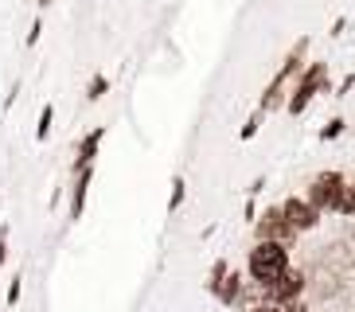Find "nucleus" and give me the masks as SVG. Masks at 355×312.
<instances>
[{
  "label": "nucleus",
  "instance_id": "1",
  "mask_svg": "<svg viewBox=\"0 0 355 312\" xmlns=\"http://www.w3.org/2000/svg\"><path fill=\"white\" fill-rule=\"evenodd\" d=\"M304 51H309V40H297V47H293L289 55H285V62H282V71L270 78V86L261 90V102H258V110L261 114H270V110H277V105H285L289 102V83H293V74L304 67Z\"/></svg>",
  "mask_w": 355,
  "mask_h": 312
},
{
  "label": "nucleus",
  "instance_id": "2",
  "mask_svg": "<svg viewBox=\"0 0 355 312\" xmlns=\"http://www.w3.org/2000/svg\"><path fill=\"white\" fill-rule=\"evenodd\" d=\"M246 270H250V281H258V285L277 281L289 270V250H285V242H258L250 250V258H246Z\"/></svg>",
  "mask_w": 355,
  "mask_h": 312
},
{
  "label": "nucleus",
  "instance_id": "3",
  "mask_svg": "<svg viewBox=\"0 0 355 312\" xmlns=\"http://www.w3.org/2000/svg\"><path fill=\"white\" fill-rule=\"evenodd\" d=\"M320 90H328V67H324V62H309V67L297 74V83L289 86V102H285V110H289L293 117L304 114L309 102H313Z\"/></svg>",
  "mask_w": 355,
  "mask_h": 312
},
{
  "label": "nucleus",
  "instance_id": "4",
  "mask_svg": "<svg viewBox=\"0 0 355 312\" xmlns=\"http://www.w3.org/2000/svg\"><path fill=\"white\" fill-rule=\"evenodd\" d=\"M347 187H352V184H347L340 172H320V176L313 180V187H309V203H313L320 215H324V211H340Z\"/></svg>",
  "mask_w": 355,
  "mask_h": 312
},
{
  "label": "nucleus",
  "instance_id": "5",
  "mask_svg": "<svg viewBox=\"0 0 355 312\" xmlns=\"http://www.w3.org/2000/svg\"><path fill=\"white\" fill-rule=\"evenodd\" d=\"M304 285H309V277H304L301 270H285L277 281H270V285H258L261 297H266V304H293V301H301V293Z\"/></svg>",
  "mask_w": 355,
  "mask_h": 312
},
{
  "label": "nucleus",
  "instance_id": "6",
  "mask_svg": "<svg viewBox=\"0 0 355 312\" xmlns=\"http://www.w3.org/2000/svg\"><path fill=\"white\" fill-rule=\"evenodd\" d=\"M282 215H285V223L293 227V234H304V230H313L316 223H320V211H316L309 199H285Z\"/></svg>",
  "mask_w": 355,
  "mask_h": 312
},
{
  "label": "nucleus",
  "instance_id": "7",
  "mask_svg": "<svg viewBox=\"0 0 355 312\" xmlns=\"http://www.w3.org/2000/svg\"><path fill=\"white\" fill-rule=\"evenodd\" d=\"M258 242H289L293 239V227L285 223L282 207H266V215H258Z\"/></svg>",
  "mask_w": 355,
  "mask_h": 312
},
{
  "label": "nucleus",
  "instance_id": "8",
  "mask_svg": "<svg viewBox=\"0 0 355 312\" xmlns=\"http://www.w3.org/2000/svg\"><path fill=\"white\" fill-rule=\"evenodd\" d=\"M207 289L215 293V297H219L227 309H234V304L242 301V277H239V273H230V270L223 273L219 281H207Z\"/></svg>",
  "mask_w": 355,
  "mask_h": 312
},
{
  "label": "nucleus",
  "instance_id": "9",
  "mask_svg": "<svg viewBox=\"0 0 355 312\" xmlns=\"http://www.w3.org/2000/svg\"><path fill=\"white\" fill-rule=\"evenodd\" d=\"M90 184H94V164H90V168H78V172H74V187H71V218H83V211H86V191H90Z\"/></svg>",
  "mask_w": 355,
  "mask_h": 312
},
{
  "label": "nucleus",
  "instance_id": "10",
  "mask_svg": "<svg viewBox=\"0 0 355 312\" xmlns=\"http://www.w3.org/2000/svg\"><path fill=\"white\" fill-rule=\"evenodd\" d=\"M102 141H105V129H102V125H98V129H90V133L78 141V153H74V172L94 164V156H98V148H102Z\"/></svg>",
  "mask_w": 355,
  "mask_h": 312
},
{
  "label": "nucleus",
  "instance_id": "11",
  "mask_svg": "<svg viewBox=\"0 0 355 312\" xmlns=\"http://www.w3.org/2000/svg\"><path fill=\"white\" fill-rule=\"evenodd\" d=\"M51 125H55V105L47 102L40 110V125H35V141H47V137H51Z\"/></svg>",
  "mask_w": 355,
  "mask_h": 312
},
{
  "label": "nucleus",
  "instance_id": "12",
  "mask_svg": "<svg viewBox=\"0 0 355 312\" xmlns=\"http://www.w3.org/2000/svg\"><path fill=\"white\" fill-rule=\"evenodd\" d=\"M105 90H110V78H105V74H94V78H90V86H86V102L105 98Z\"/></svg>",
  "mask_w": 355,
  "mask_h": 312
},
{
  "label": "nucleus",
  "instance_id": "13",
  "mask_svg": "<svg viewBox=\"0 0 355 312\" xmlns=\"http://www.w3.org/2000/svg\"><path fill=\"white\" fill-rule=\"evenodd\" d=\"M184 196H188V184H184V180H176V184H172V196H168V211H180Z\"/></svg>",
  "mask_w": 355,
  "mask_h": 312
},
{
  "label": "nucleus",
  "instance_id": "14",
  "mask_svg": "<svg viewBox=\"0 0 355 312\" xmlns=\"http://www.w3.org/2000/svg\"><path fill=\"white\" fill-rule=\"evenodd\" d=\"M20 293H24V277L16 273V277L8 281V297H4V301H8V309H16V304H20Z\"/></svg>",
  "mask_w": 355,
  "mask_h": 312
},
{
  "label": "nucleus",
  "instance_id": "15",
  "mask_svg": "<svg viewBox=\"0 0 355 312\" xmlns=\"http://www.w3.org/2000/svg\"><path fill=\"white\" fill-rule=\"evenodd\" d=\"M261 117H266V114H261V110H258V114H254L250 121L242 125V141H250V137H258V129H261Z\"/></svg>",
  "mask_w": 355,
  "mask_h": 312
},
{
  "label": "nucleus",
  "instance_id": "16",
  "mask_svg": "<svg viewBox=\"0 0 355 312\" xmlns=\"http://www.w3.org/2000/svg\"><path fill=\"white\" fill-rule=\"evenodd\" d=\"M340 133H344V121L336 117V121H328V125H324V129H320V141H336V137H340Z\"/></svg>",
  "mask_w": 355,
  "mask_h": 312
},
{
  "label": "nucleus",
  "instance_id": "17",
  "mask_svg": "<svg viewBox=\"0 0 355 312\" xmlns=\"http://www.w3.org/2000/svg\"><path fill=\"white\" fill-rule=\"evenodd\" d=\"M4 258H8V227L0 223V266H4Z\"/></svg>",
  "mask_w": 355,
  "mask_h": 312
},
{
  "label": "nucleus",
  "instance_id": "18",
  "mask_svg": "<svg viewBox=\"0 0 355 312\" xmlns=\"http://www.w3.org/2000/svg\"><path fill=\"white\" fill-rule=\"evenodd\" d=\"M40 31H43V20H35V24H32V31H28V40H24V43H28V47H35V43H40Z\"/></svg>",
  "mask_w": 355,
  "mask_h": 312
},
{
  "label": "nucleus",
  "instance_id": "19",
  "mask_svg": "<svg viewBox=\"0 0 355 312\" xmlns=\"http://www.w3.org/2000/svg\"><path fill=\"white\" fill-rule=\"evenodd\" d=\"M246 312H285V309H282V304H250Z\"/></svg>",
  "mask_w": 355,
  "mask_h": 312
},
{
  "label": "nucleus",
  "instance_id": "20",
  "mask_svg": "<svg viewBox=\"0 0 355 312\" xmlns=\"http://www.w3.org/2000/svg\"><path fill=\"white\" fill-rule=\"evenodd\" d=\"M352 86H355V74H347L344 83H340V94H336V98H344V94H347V90H352Z\"/></svg>",
  "mask_w": 355,
  "mask_h": 312
},
{
  "label": "nucleus",
  "instance_id": "21",
  "mask_svg": "<svg viewBox=\"0 0 355 312\" xmlns=\"http://www.w3.org/2000/svg\"><path fill=\"white\" fill-rule=\"evenodd\" d=\"M32 4H40V8H43V4H51V0H32Z\"/></svg>",
  "mask_w": 355,
  "mask_h": 312
},
{
  "label": "nucleus",
  "instance_id": "22",
  "mask_svg": "<svg viewBox=\"0 0 355 312\" xmlns=\"http://www.w3.org/2000/svg\"><path fill=\"white\" fill-rule=\"evenodd\" d=\"M352 187H355V180H352Z\"/></svg>",
  "mask_w": 355,
  "mask_h": 312
}]
</instances>
